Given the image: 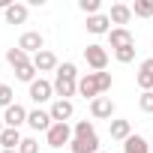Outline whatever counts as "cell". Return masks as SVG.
I'll use <instances>...</instances> for the list:
<instances>
[{
	"mask_svg": "<svg viewBox=\"0 0 153 153\" xmlns=\"http://www.w3.org/2000/svg\"><path fill=\"white\" fill-rule=\"evenodd\" d=\"M27 6L24 3H9L6 9H3V15H6V24H24L27 21Z\"/></svg>",
	"mask_w": 153,
	"mask_h": 153,
	"instance_id": "cell-16",
	"label": "cell"
},
{
	"mask_svg": "<svg viewBox=\"0 0 153 153\" xmlns=\"http://www.w3.org/2000/svg\"><path fill=\"white\" fill-rule=\"evenodd\" d=\"M12 96H15V93H12V87H9V84H3V87H0V108L15 105V102H12Z\"/></svg>",
	"mask_w": 153,
	"mask_h": 153,
	"instance_id": "cell-28",
	"label": "cell"
},
{
	"mask_svg": "<svg viewBox=\"0 0 153 153\" xmlns=\"http://www.w3.org/2000/svg\"><path fill=\"white\" fill-rule=\"evenodd\" d=\"M150 153H153V147H150Z\"/></svg>",
	"mask_w": 153,
	"mask_h": 153,
	"instance_id": "cell-35",
	"label": "cell"
},
{
	"mask_svg": "<svg viewBox=\"0 0 153 153\" xmlns=\"http://www.w3.org/2000/svg\"><path fill=\"white\" fill-rule=\"evenodd\" d=\"M3 123H6L9 129L24 126V123H27V108H24V105H18V102H15V105H9V108L3 111Z\"/></svg>",
	"mask_w": 153,
	"mask_h": 153,
	"instance_id": "cell-9",
	"label": "cell"
},
{
	"mask_svg": "<svg viewBox=\"0 0 153 153\" xmlns=\"http://www.w3.org/2000/svg\"><path fill=\"white\" fill-rule=\"evenodd\" d=\"M48 114H51V120H54V123H66V120H72L75 105H72V99H54V102H51V108H48Z\"/></svg>",
	"mask_w": 153,
	"mask_h": 153,
	"instance_id": "cell-6",
	"label": "cell"
},
{
	"mask_svg": "<svg viewBox=\"0 0 153 153\" xmlns=\"http://www.w3.org/2000/svg\"><path fill=\"white\" fill-rule=\"evenodd\" d=\"M84 60H87V66H90L93 72H105V66H108V51H105V45L90 42V45L84 48Z\"/></svg>",
	"mask_w": 153,
	"mask_h": 153,
	"instance_id": "cell-2",
	"label": "cell"
},
{
	"mask_svg": "<svg viewBox=\"0 0 153 153\" xmlns=\"http://www.w3.org/2000/svg\"><path fill=\"white\" fill-rule=\"evenodd\" d=\"M69 150L72 153H99V135L96 138H72Z\"/></svg>",
	"mask_w": 153,
	"mask_h": 153,
	"instance_id": "cell-15",
	"label": "cell"
},
{
	"mask_svg": "<svg viewBox=\"0 0 153 153\" xmlns=\"http://www.w3.org/2000/svg\"><path fill=\"white\" fill-rule=\"evenodd\" d=\"M15 78H18V81H24V84H27V87H30V84H33V81H36V66H33V60H30V63H24V66H18V69H15Z\"/></svg>",
	"mask_w": 153,
	"mask_h": 153,
	"instance_id": "cell-22",
	"label": "cell"
},
{
	"mask_svg": "<svg viewBox=\"0 0 153 153\" xmlns=\"http://www.w3.org/2000/svg\"><path fill=\"white\" fill-rule=\"evenodd\" d=\"M90 114H93L96 120H108V123H111V117H114V99H111V96H96V99L90 102Z\"/></svg>",
	"mask_w": 153,
	"mask_h": 153,
	"instance_id": "cell-5",
	"label": "cell"
},
{
	"mask_svg": "<svg viewBox=\"0 0 153 153\" xmlns=\"http://www.w3.org/2000/svg\"><path fill=\"white\" fill-rule=\"evenodd\" d=\"M3 129H6V123H3V117H0V135H3Z\"/></svg>",
	"mask_w": 153,
	"mask_h": 153,
	"instance_id": "cell-31",
	"label": "cell"
},
{
	"mask_svg": "<svg viewBox=\"0 0 153 153\" xmlns=\"http://www.w3.org/2000/svg\"><path fill=\"white\" fill-rule=\"evenodd\" d=\"M30 60H33V57H30V54H24V51H21L18 45L6 51V63H9L12 69H18V66H24V63H30Z\"/></svg>",
	"mask_w": 153,
	"mask_h": 153,
	"instance_id": "cell-21",
	"label": "cell"
},
{
	"mask_svg": "<svg viewBox=\"0 0 153 153\" xmlns=\"http://www.w3.org/2000/svg\"><path fill=\"white\" fill-rule=\"evenodd\" d=\"M108 18H111V24L123 27V24H129V18H132V6H126V3H114L111 12H108Z\"/></svg>",
	"mask_w": 153,
	"mask_h": 153,
	"instance_id": "cell-17",
	"label": "cell"
},
{
	"mask_svg": "<svg viewBox=\"0 0 153 153\" xmlns=\"http://www.w3.org/2000/svg\"><path fill=\"white\" fill-rule=\"evenodd\" d=\"M108 42H111L114 51H120V48H126V45H135V36L129 33V27H111Z\"/></svg>",
	"mask_w": 153,
	"mask_h": 153,
	"instance_id": "cell-11",
	"label": "cell"
},
{
	"mask_svg": "<svg viewBox=\"0 0 153 153\" xmlns=\"http://www.w3.org/2000/svg\"><path fill=\"white\" fill-rule=\"evenodd\" d=\"M21 141H24L21 132H18V129H9V126L3 129V135H0V144H3V150H18Z\"/></svg>",
	"mask_w": 153,
	"mask_h": 153,
	"instance_id": "cell-20",
	"label": "cell"
},
{
	"mask_svg": "<svg viewBox=\"0 0 153 153\" xmlns=\"http://www.w3.org/2000/svg\"><path fill=\"white\" fill-rule=\"evenodd\" d=\"M96 81H99V93L111 90V72H96Z\"/></svg>",
	"mask_w": 153,
	"mask_h": 153,
	"instance_id": "cell-29",
	"label": "cell"
},
{
	"mask_svg": "<svg viewBox=\"0 0 153 153\" xmlns=\"http://www.w3.org/2000/svg\"><path fill=\"white\" fill-rule=\"evenodd\" d=\"M99 6H102L99 0H78V9L87 12V18H90V15H99Z\"/></svg>",
	"mask_w": 153,
	"mask_h": 153,
	"instance_id": "cell-26",
	"label": "cell"
},
{
	"mask_svg": "<svg viewBox=\"0 0 153 153\" xmlns=\"http://www.w3.org/2000/svg\"><path fill=\"white\" fill-rule=\"evenodd\" d=\"M3 153H18V150H3Z\"/></svg>",
	"mask_w": 153,
	"mask_h": 153,
	"instance_id": "cell-32",
	"label": "cell"
},
{
	"mask_svg": "<svg viewBox=\"0 0 153 153\" xmlns=\"http://www.w3.org/2000/svg\"><path fill=\"white\" fill-rule=\"evenodd\" d=\"M27 126H30V129H36V132H48V129L54 126V120H51V114H48V111L36 108V111H27Z\"/></svg>",
	"mask_w": 153,
	"mask_h": 153,
	"instance_id": "cell-10",
	"label": "cell"
},
{
	"mask_svg": "<svg viewBox=\"0 0 153 153\" xmlns=\"http://www.w3.org/2000/svg\"><path fill=\"white\" fill-rule=\"evenodd\" d=\"M108 132H111L114 141H126V138L132 135V123H129V120H111V123H108Z\"/></svg>",
	"mask_w": 153,
	"mask_h": 153,
	"instance_id": "cell-18",
	"label": "cell"
},
{
	"mask_svg": "<svg viewBox=\"0 0 153 153\" xmlns=\"http://www.w3.org/2000/svg\"><path fill=\"white\" fill-rule=\"evenodd\" d=\"M33 66H36V72H51V69H57L60 63H57V54L45 48V51L33 54Z\"/></svg>",
	"mask_w": 153,
	"mask_h": 153,
	"instance_id": "cell-14",
	"label": "cell"
},
{
	"mask_svg": "<svg viewBox=\"0 0 153 153\" xmlns=\"http://www.w3.org/2000/svg\"><path fill=\"white\" fill-rule=\"evenodd\" d=\"M45 141H48V147H54V150L69 147V141H72V126H69V123H54V126L45 132Z\"/></svg>",
	"mask_w": 153,
	"mask_h": 153,
	"instance_id": "cell-3",
	"label": "cell"
},
{
	"mask_svg": "<svg viewBox=\"0 0 153 153\" xmlns=\"http://www.w3.org/2000/svg\"><path fill=\"white\" fill-rule=\"evenodd\" d=\"M99 153H105V150H99Z\"/></svg>",
	"mask_w": 153,
	"mask_h": 153,
	"instance_id": "cell-34",
	"label": "cell"
},
{
	"mask_svg": "<svg viewBox=\"0 0 153 153\" xmlns=\"http://www.w3.org/2000/svg\"><path fill=\"white\" fill-rule=\"evenodd\" d=\"M78 93L84 96V99H96V96H102L99 93V81H96V72H87V75H81L78 78Z\"/></svg>",
	"mask_w": 153,
	"mask_h": 153,
	"instance_id": "cell-8",
	"label": "cell"
},
{
	"mask_svg": "<svg viewBox=\"0 0 153 153\" xmlns=\"http://www.w3.org/2000/svg\"><path fill=\"white\" fill-rule=\"evenodd\" d=\"M0 87H3V81H0Z\"/></svg>",
	"mask_w": 153,
	"mask_h": 153,
	"instance_id": "cell-33",
	"label": "cell"
},
{
	"mask_svg": "<svg viewBox=\"0 0 153 153\" xmlns=\"http://www.w3.org/2000/svg\"><path fill=\"white\" fill-rule=\"evenodd\" d=\"M123 153H150V144H147V138H141V135H129V138L123 141Z\"/></svg>",
	"mask_w": 153,
	"mask_h": 153,
	"instance_id": "cell-19",
	"label": "cell"
},
{
	"mask_svg": "<svg viewBox=\"0 0 153 153\" xmlns=\"http://www.w3.org/2000/svg\"><path fill=\"white\" fill-rule=\"evenodd\" d=\"M72 138H96V129L90 120H78L72 126Z\"/></svg>",
	"mask_w": 153,
	"mask_h": 153,
	"instance_id": "cell-23",
	"label": "cell"
},
{
	"mask_svg": "<svg viewBox=\"0 0 153 153\" xmlns=\"http://www.w3.org/2000/svg\"><path fill=\"white\" fill-rule=\"evenodd\" d=\"M54 93L57 99H72L75 93H78V69H75V63H60L57 66V75H54Z\"/></svg>",
	"mask_w": 153,
	"mask_h": 153,
	"instance_id": "cell-1",
	"label": "cell"
},
{
	"mask_svg": "<svg viewBox=\"0 0 153 153\" xmlns=\"http://www.w3.org/2000/svg\"><path fill=\"white\" fill-rule=\"evenodd\" d=\"M114 57H117V63H132L135 60V45H126V48L114 51Z\"/></svg>",
	"mask_w": 153,
	"mask_h": 153,
	"instance_id": "cell-27",
	"label": "cell"
},
{
	"mask_svg": "<svg viewBox=\"0 0 153 153\" xmlns=\"http://www.w3.org/2000/svg\"><path fill=\"white\" fill-rule=\"evenodd\" d=\"M18 48H21L24 54H39V51H45V39H42L39 30H27V33H21Z\"/></svg>",
	"mask_w": 153,
	"mask_h": 153,
	"instance_id": "cell-4",
	"label": "cell"
},
{
	"mask_svg": "<svg viewBox=\"0 0 153 153\" xmlns=\"http://www.w3.org/2000/svg\"><path fill=\"white\" fill-rule=\"evenodd\" d=\"M138 108H141L144 114H153V90H144V93L138 96Z\"/></svg>",
	"mask_w": 153,
	"mask_h": 153,
	"instance_id": "cell-25",
	"label": "cell"
},
{
	"mask_svg": "<svg viewBox=\"0 0 153 153\" xmlns=\"http://www.w3.org/2000/svg\"><path fill=\"white\" fill-rule=\"evenodd\" d=\"M18 153H39V141L36 138H24L21 147H18Z\"/></svg>",
	"mask_w": 153,
	"mask_h": 153,
	"instance_id": "cell-30",
	"label": "cell"
},
{
	"mask_svg": "<svg viewBox=\"0 0 153 153\" xmlns=\"http://www.w3.org/2000/svg\"><path fill=\"white\" fill-rule=\"evenodd\" d=\"M135 81H138L141 93H144V90H153V57L141 60V66H138V75H135Z\"/></svg>",
	"mask_w": 153,
	"mask_h": 153,
	"instance_id": "cell-12",
	"label": "cell"
},
{
	"mask_svg": "<svg viewBox=\"0 0 153 153\" xmlns=\"http://www.w3.org/2000/svg\"><path fill=\"white\" fill-rule=\"evenodd\" d=\"M27 93H30V99H33L36 105H42V102H48V99L54 96V84H51V81H45V78H36V81L30 84V90H27Z\"/></svg>",
	"mask_w": 153,
	"mask_h": 153,
	"instance_id": "cell-7",
	"label": "cell"
},
{
	"mask_svg": "<svg viewBox=\"0 0 153 153\" xmlns=\"http://www.w3.org/2000/svg\"><path fill=\"white\" fill-rule=\"evenodd\" d=\"M87 33H93V36H102V33H105V36H108V33H111V18L102 15V12H99V15H90V18H87Z\"/></svg>",
	"mask_w": 153,
	"mask_h": 153,
	"instance_id": "cell-13",
	"label": "cell"
},
{
	"mask_svg": "<svg viewBox=\"0 0 153 153\" xmlns=\"http://www.w3.org/2000/svg\"><path fill=\"white\" fill-rule=\"evenodd\" d=\"M132 15L150 18V15H153V0H135V3H132Z\"/></svg>",
	"mask_w": 153,
	"mask_h": 153,
	"instance_id": "cell-24",
	"label": "cell"
}]
</instances>
